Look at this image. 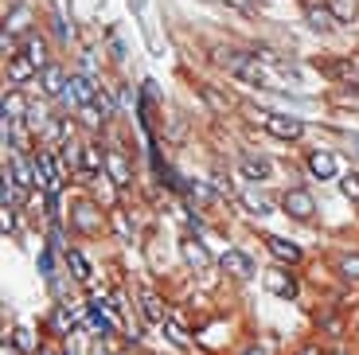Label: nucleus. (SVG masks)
<instances>
[{
  "label": "nucleus",
  "instance_id": "2",
  "mask_svg": "<svg viewBox=\"0 0 359 355\" xmlns=\"http://www.w3.org/2000/svg\"><path fill=\"white\" fill-rule=\"evenodd\" d=\"M32 168H36V184L43 187V196H59L63 192V172L55 164V152H36L32 156Z\"/></svg>",
  "mask_w": 359,
  "mask_h": 355
},
{
  "label": "nucleus",
  "instance_id": "3",
  "mask_svg": "<svg viewBox=\"0 0 359 355\" xmlns=\"http://www.w3.org/2000/svg\"><path fill=\"white\" fill-rule=\"evenodd\" d=\"M262 129L278 141H301L305 137V121L293 114H262Z\"/></svg>",
  "mask_w": 359,
  "mask_h": 355
},
{
  "label": "nucleus",
  "instance_id": "32",
  "mask_svg": "<svg viewBox=\"0 0 359 355\" xmlns=\"http://www.w3.org/2000/svg\"><path fill=\"white\" fill-rule=\"evenodd\" d=\"M0 355H24V351H20V347H16V344H12V340H8V336H4V347H0Z\"/></svg>",
  "mask_w": 359,
  "mask_h": 355
},
{
  "label": "nucleus",
  "instance_id": "37",
  "mask_svg": "<svg viewBox=\"0 0 359 355\" xmlns=\"http://www.w3.org/2000/svg\"><path fill=\"white\" fill-rule=\"evenodd\" d=\"M94 355H102V351H94Z\"/></svg>",
  "mask_w": 359,
  "mask_h": 355
},
{
  "label": "nucleus",
  "instance_id": "28",
  "mask_svg": "<svg viewBox=\"0 0 359 355\" xmlns=\"http://www.w3.org/2000/svg\"><path fill=\"white\" fill-rule=\"evenodd\" d=\"M340 192H344V199L359 203V172H344V176H340Z\"/></svg>",
  "mask_w": 359,
  "mask_h": 355
},
{
  "label": "nucleus",
  "instance_id": "35",
  "mask_svg": "<svg viewBox=\"0 0 359 355\" xmlns=\"http://www.w3.org/2000/svg\"><path fill=\"white\" fill-rule=\"evenodd\" d=\"M39 355H59V351H55V347H39Z\"/></svg>",
  "mask_w": 359,
  "mask_h": 355
},
{
  "label": "nucleus",
  "instance_id": "5",
  "mask_svg": "<svg viewBox=\"0 0 359 355\" xmlns=\"http://www.w3.org/2000/svg\"><path fill=\"white\" fill-rule=\"evenodd\" d=\"M98 94H102V86L90 74H71L67 79V90H63V98L71 102V106H90V102H98Z\"/></svg>",
  "mask_w": 359,
  "mask_h": 355
},
{
  "label": "nucleus",
  "instance_id": "18",
  "mask_svg": "<svg viewBox=\"0 0 359 355\" xmlns=\"http://www.w3.org/2000/svg\"><path fill=\"white\" fill-rule=\"evenodd\" d=\"M199 98H203V106L211 109V114H219V117L231 109V94H219L211 82H199Z\"/></svg>",
  "mask_w": 359,
  "mask_h": 355
},
{
  "label": "nucleus",
  "instance_id": "31",
  "mask_svg": "<svg viewBox=\"0 0 359 355\" xmlns=\"http://www.w3.org/2000/svg\"><path fill=\"white\" fill-rule=\"evenodd\" d=\"M39 269H43V277H55V257H51V250H43V254H39Z\"/></svg>",
  "mask_w": 359,
  "mask_h": 355
},
{
  "label": "nucleus",
  "instance_id": "8",
  "mask_svg": "<svg viewBox=\"0 0 359 355\" xmlns=\"http://www.w3.org/2000/svg\"><path fill=\"white\" fill-rule=\"evenodd\" d=\"M266 289L273 297H281V301H293V297L301 293V285H297V277L289 274V269H269V274H266Z\"/></svg>",
  "mask_w": 359,
  "mask_h": 355
},
{
  "label": "nucleus",
  "instance_id": "12",
  "mask_svg": "<svg viewBox=\"0 0 359 355\" xmlns=\"http://www.w3.org/2000/svg\"><path fill=\"white\" fill-rule=\"evenodd\" d=\"M309 172H313L316 180H336L340 164H336V156L328 149H313V152H309Z\"/></svg>",
  "mask_w": 359,
  "mask_h": 355
},
{
  "label": "nucleus",
  "instance_id": "27",
  "mask_svg": "<svg viewBox=\"0 0 359 355\" xmlns=\"http://www.w3.org/2000/svg\"><path fill=\"white\" fill-rule=\"evenodd\" d=\"M336 269H340L344 281H359V254H344L340 262H336Z\"/></svg>",
  "mask_w": 359,
  "mask_h": 355
},
{
  "label": "nucleus",
  "instance_id": "23",
  "mask_svg": "<svg viewBox=\"0 0 359 355\" xmlns=\"http://www.w3.org/2000/svg\"><path fill=\"white\" fill-rule=\"evenodd\" d=\"M161 328H164V336H168L176 347H191V336H188V328H184L180 320H172V316H168V320L161 324Z\"/></svg>",
  "mask_w": 359,
  "mask_h": 355
},
{
  "label": "nucleus",
  "instance_id": "30",
  "mask_svg": "<svg viewBox=\"0 0 359 355\" xmlns=\"http://www.w3.org/2000/svg\"><path fill=\"white\" fill-rule=\"evenodd\" d=\"M0 222H4V234H8V231H16V207H0Z\"/></svg>",
  "mask_w": 359,
  "mask_h": 355
},
{
  "label": "nucleus",
  "instance_id": "25",
  "mask_svg": "<svg viewBox=\"0 0 359 355\" xmlns=\"http://www.w3.org/2000/svg\"><path fill=\"white\" fill-rule=\"evenodd\" d=\"M12 344H16L24 355L39 351V344H36V332H32V328H16V332H12Z\"/></svg>",
  "mask_w": 359,
  "mask_h": 355
},
{
  "label": "nucleus",
  "instance_id": "36",
  "mask_svg": "<svg viewBox=\"0 0 359 355\" xmlns=\"http://www.w3.org/2000/svg\"><path fill=\"white\" fill-rule=\"evenodd\" d=\"M348 141H351V145H355V152H359V133H351V137H348Z\"/></svg>",
  "mask_w": 359,
  "mask_h": 355
},
{
  "label": "nucleus",
  "instance_id": "33",
  "mask_svg": "<svg viewBox=\"0 0 359 355\" xmlns=\"http://www.w3.org/2000/svg\"><path fill=\"white\" fill-rule=\"evenodd\" d=\"M238 355H269V351H266V347H258V344H246Z\"/></svg>",
  "mask_w": 359,
  "mask_h": 355
},
{
  "label": "nucleus",
  "instance_id": "22",
  "mask_svg": "<svg viewBox=\"0 0 359 355\" xmlns=\"http://www.w3.org/2000/svg\"><path fill=\"white\" fill-rule=\"evenodd\" d=\"M24 55H27L32 62H36L39 71L47 67V43H43L39 36H27V39H24Z\"/></svg>",
  "mask_w": 359,
  "mask_h": 355
},
{
  "label": "nucleus",
  "instance_id": "16",
  "mask_svg": "<svg viewBox=\"0 0 359 355\" xmlns=\"http://www.w3.org/2000/svg\"><path fill=\"white\" fill-rule=\"evenodd\" d=\"M305 20H309V27H313V32H320V36H328V32H332V27L340 24V20L332 16V8H328V4H324V8L309 4V8H305Z\"/></svg>",
  "mask_w": 359,
  "mask_h": 355
},
{
  "label": "nucleus",
  "instance_id": "13",
  "mask_svg": "<svg viewBox=\"0 0 359 355\" xmlns=\"http://www.w3.org/2000/svg\"><path fill=\"white\" fill-rule=\"evenodd\" d=\"M266 250H269L273 257H278L281 266H297V262L305 257L297 242H289V239H278V234H269V239H266Z\"/></svg>",
  "mask_w": 359,
  "mask_h": 355
},
{
  "label": "nucleus",
  "instance_id": "10",
  "mask_svg": "<svg viewBox=\"0 0 359 355\" xmlns=\"http://www.w3.org/2000/svg\"><path fill=\"white\" fill-rule=\"evenodd\" d=\"M71 222L79 227L82 234H102V211L94 203H79L71 211Z\"/></svg>",
  "mask_w": 359,
  "mask_h": 355
},
{
  "label": "nucleus",
  "instance_id": "19",
  "mask_svg": "<svg viewBox=\"0 0 359 355\" xmlns=\"http://www.w3.org/2000/svg\"><path fill=\"white\" fill-rule=\"evenodd\" d=\"M184 262H188L191 269H196V274H203V269H211V254H207L203 250V242H184Z\"/></svg>",
  "mask_w": 359,
  "mask_h": 355
},
{
  "label": "nucleus",
  "instance_id": "15",
  "mask_svg": "<svg viewBox=\"0 0 359 355\" xmlns=\"http://www.w3.org/2000/svg\"><path fill=\"white\" fill-rule=\"evenodd\" d=\"M0 109H4V125H16V121H24V117L32 114V109H27V98L20 94V90H8Z\"/></svg>",
  "mask_w": 359,
  "mask_h": 355
},
{
  "label": "nucleus",
  "instance_id": "26",
  "mask_svg": "<svg viewBox=\"0 0 359 355\" xmlns=\"http://www.w3.org/2000/svg\"><path fill=\"white\" fill-rule=\"evenodd\" d=\"M328 8H332V16L340 20V24H351V20H355V0H328Z\"/></svg>",
  "mask_w": 359,
  "mask_h": 355
},
{
  "label": "nucleus",
  "instance_id": "7",
  "mask_svg": "<svg viewBox=\"0 0 359 355\" xmlns=\"http://www.w3.org/2000/svg\"><path fill=\"white\" fill-rule=\"evenodd\" d=\"M219 269H223L226 277H234V281H246V277H254V257L243 254V250H226V254L219 257Z\"/></svg>",
  "mask_w": 359,
  "mask_h": 355
},
{
  "label": "nucleus",
  "instance_id": "9",
  "mask_svg": "<svg viewBox=\"0 0 359 355\" xmlns=\"http://www.w3.org/2000/svg\"><path fill=\"white\" fill-rule=\"evenodd\" d=\"M106 176L114 180L117 187H129L133 184V172H129V160L121 149H106Z\"/></svg>",
  "mask_w": 359,
  "mask_h": 355
},
{
  "label": "nucleus",
  "instance_id": "1",
  "mask_svg": "<svg viewBox=\"0 0 359 355\" xmlns=\"http://www.w3.org/2000/svg\"><path fill=\"white\" fill-rule=\"evenodd\" d=\"M215 59L223 62L226 71L234 74V79L250 82V86H266V67L258 62V55H246V51H226V47H219Z\"/></svg>",
  "mask_w": 359,
  "mask_h": 355
},
{
  "label": "nucleus",
  "instance_id": "24",
  "mask_svg": "<svg viewBox=\"0 0 359 355\" xmlns=\"http://www.w3.org/2000/svg\"><path fill=\"white\" fill-rule=\"evenodd\" d=\"M243 207L250 215H273V203L266 196H258V192H243Z\"/></svg>",
  "mask_w": 359,
  "mask_h": 355
},
{
  "label": "nucleus",
  "instance_id": "17",
  "mask_svg": "<svg viewBox=\"0 0 359 355\" xmlns=\"http://www.w3.org/2000/svg\"><path fill=\"white\" fill-rule=\"evenodd\" d=\"M8 79L12 82H27V79H39V67L27 55H8Z\"/></svg>",
  "mask_w": 359,
  "mask_h": 355
},
{
  "label": "nucleus",
  "instance_id": "38",
  "mask_svg": "<svg viewBox=\"0 0 359 355\" xmlns=\"http://www.w3.org/2000/svg\"><path fill=\"white\" fill-rule=\"evenodd\" d=\"M355 67H359V62H355Z\"/></svg>",
  "mask_w": 359,
  "mask_h": 355
},
{
  "label": "nucleus",
  "instance_id": "21",
  "mask_svg": "<svg viewBox=\"0 0 359 355\" xmlns=\"http://www.w3.org/2000/svg\"><path fill=\"white\" fill-rule=\"evenodd\" d=\"M67 266H71L74 281L90 285V277H94V269H90V262H86V254H82V250H67Z\"/></svg>",
  "mask_w": 359,
  "mask_h": 355
},
{
  "label": "nucleus",
  "instance_id": "11",
  "mask_svg": "<svg viewBox=\"0 0 359 355\" xmlns=\"http://www.w3.org/2000/svg\"><path fill=\"white\" fill-rule=\"evenodd\" d=\"M8 180H12V187H16L20 196H24V192H32V187H36V168H32V164H27L24 156H12V164H8Z\"/></svg>",
  "mask_w": 359,
  "mask_h": 355
},
{
  "label": "nucleus",
  "instance_id": "4",
  "mask_svg": "<svg viewBox=\"0 0 359 355\" xmlns=\"http://www.w3.org/2000/svg\"><path fill=\"white\" fill-rule=\"evenodd\" d=\"M281 211H285L289 219H297V222H309L316 215L313 192H305V187H289L285 196H281Z\"/></svg>",
  "mask_w": 359,
  "mask_h": 355
},
{
  "label": "nucleus",
  "instance_id": "34",
  "mask_svg": "<svg viewBox=\"0 0 359 355\" xmlns=\"http://www.w3.org/2000/svg\"><path fill=\"white\" fill-rule=\"evenodd\" d=\"M297 355H324V351L316 344H305V347H297Z\"/></svg>",
  "mask_w": 359,
  "mask_h": 355
},
{
  "label": "nucleus",
  "instance_id": "14",
  "mask_svg": "<svg viewBox=\"0 0 359 355\" xmlns=\"http://www.w3.org/2000/svg\"><path fill=\"white\" fill-rule=\"evenodd\" d=\"M39 86H43L47 98H59V94L67 90V71L63 67H55V62H47L43 71H39Z\"/></svg>",
  "mask_w": 359,
  "mask_h": 355
},
{
  "label": "nucleus",
  "instance_id": "29",
  "mask_svg": "<svg viewBox=\"0 0 359 355\" xmlns=\"http://www.w3.org/2000/svg\"><path fill=\"white\" fill-rule=\"evenodd\" d=\"M24 20H27V8H16V12H12V20H4V24H8V27H4V32H24Z\"/></svg>",
  "mask_w": 359,
  "mask_h": 355
},
{
  "label": "nucleus",
  "instance_id": "20",
  "mask_svg": "<svg viewBox=\"0 0 359 355\" xmlns=\"http://www.w3.org/2000/svg\"><path fill=\"white\" fill-rule=\"evenodd\" d=\"M141 312L149 324H164L168 320V309H164V301L156 293H141Z\"/></svg>",
  "mask_w": 359,
  "mask_h": 355
},
{
  "label": "nucleus",
  "instance_id": "6",
  "mask_svg": "<svg viewBox=\"0 0 359 355\" xmlns=\"http://www.w3.org/2000/svg\"><path fill=\"white\" fill-rule=\"evenodd\" d=\"M238 176L250 180V184H266V180L273 176V160L258 156V152H243V156H238Z\"/></svg>",
  "mask_w": 359,
  "mask_h": 355
}]
</instances>
